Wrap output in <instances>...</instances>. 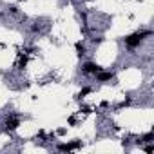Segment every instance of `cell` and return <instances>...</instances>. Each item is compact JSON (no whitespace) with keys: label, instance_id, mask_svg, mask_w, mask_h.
<instances>
[{"label":"cell","instance_id":"6da1fadb","mask_svg":"<svg viewBox=\"0 0 154 154\" xmlns=\"http://www.w3.org/2000/svg\"><path fill=\"white\" fill-rule=\"evenodd\" d=\"M149 35H150V31H143V33L129 35V36L125 38V44H127V47H138V45L141 44V40H143L145 36H149Z\"/></svg>","mask_w":154,"mask_h":154},{"label":"cell","instance_id":"7a4b0ae2","mask_svg":"<svg viewBox=\"0 0 154 154\" xmlns=\"http://www.w3.org/2000/svg\"><path fill=\"white\" fill-rule=\"evenodd\" d=\"M80 147H82V141H71V143H62V145H58V150H62V152H69V150L80 149Z\"/></svg>","mask_w":154,"mask_h":154},{"label":"cell","instance_id":"3957f363","mask_svg":"<svg viewBox=\"0 0 154 154\" xmlns=\"http://www.w3.org/2000/svg\"><path fill=\"white\" fill-rule=\"evenodd\" d=\"M98 71H102V67H100V65H96V63H93V62H87V63L84 65V72H91V74H96Z\"/></svg>","mask_w":154,"mask_h":154},{"label":"cell","instance_id":"277c9868","mask_svg":"<svg viewBox=\"0 0 154 154\" xmlns=\"http://www.w3.org/2000/svg\"><path fill=\"white\" fill-rule=\"evenodd\" d=\"M96 78H98V82H107V80H112V78H114V74H112V72L98 71V72H96Z\"/></svg>","mask_w":154,"mask_h":154},{"label":"cell","instance_id":"5b68a950","mask_svg":"<svg viewBox=\"0 0 154 154\" xmlns=\"http://www.w3.org/2000/svg\"><path fill=\"white\" fill-rule=\"evenodd\" d=\"M18 125H20V122L15 120V118H8L6 120V129L8 131H15V129H18Z\"/></svg>","mask_w":154,"mask_h":154},{"label":"cell","instance_id":"8992f818","mask_svg":"<svg viewBox=\"0 0 154 154\" xmlns=\"http://www.w3.org/2000/svg\"><path fill=\"white\" fill-rule=\"evenodd\" d=\"M74 47H76V51H78V56H84V54H85V47H84L80 42H76V45H74Z\"/></svg>","mask_w":154,"mask_h":154},{"label":"cell","instance_id":"52a82bcc","mask_svg":"<svg viewBox=\"0 0 154 154\" xmlns=\"http://www.w3.org/2000/svg\"><path fill=\"white\" fill-rule=\"evenodd\" d=\"M89 93H91V87H84V89L80 91V94H78V98H84V96H85V94H89Z\"/></svg>","mask_w":154,"mask_h":154},{"label":"cell","instance_id":"ba28073f","mask_svg":"<svg viewBox=\"0 0 154 154\" xmlns=\"http://www.w3.org/2000/svg\"><path fill=\"white\" fill-rule=\"evenodd\" d=\"M152 138H154V134H152V132H149V134H145V136H143V140H140V141H152Z\"/></svg>","mask_w":154,"mask_h":154},{"label":"cell","instance_id":"9c48e42d","mask_svg":"<svg viewBox=\"0 0 154 154\" xmlns=\"http://www.w3.org/2000/svg\"><path fill=\"white\" fill-rule=\"evenodd\" d=\"M145 150H147V152H152V150H154V147H152V145H149V147H145Z\"/></svg>","mask_w":154,"mask_h":154}]
</instances>
